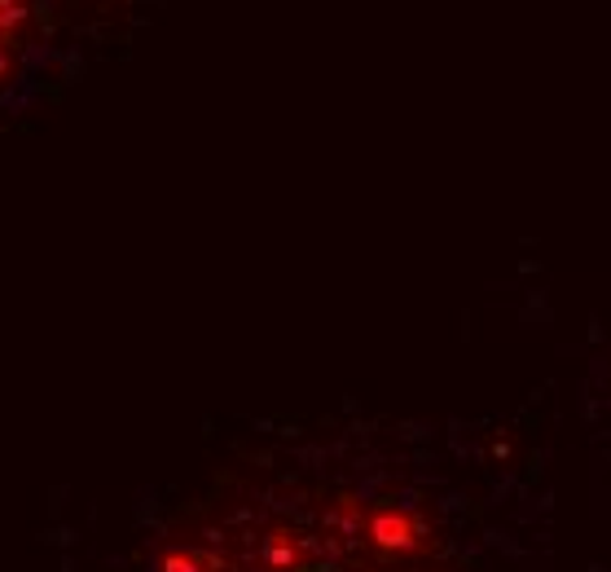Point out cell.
I'll return each mask as SVG.
<instances>
[{"instance_id": "1", "label": "cell", "mask_w": 611, "mask_h": 572, "mask_svg": "<svg viewBox=\"0 0 611 572\" xmlns=\"http://www.w3.org/2000/svg\"><path fill=\"white\" fill-rule=\"evenodd\" d=\"M23 23H27V5H23V0H0V80H5V71L14 67Z\"/></svg>"}]
</instances>
